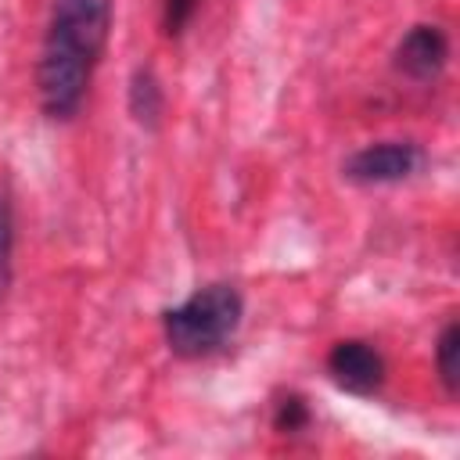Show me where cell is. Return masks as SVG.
Masks as SVG:
<instances>
[{
  "mask_svg": "<svg viewBox=\"0 0 460 460\" xmlns=\"http://www.w3.org/2000/svg\"><path fill=\"white\" fill-rule=\"evenodd\" d=\"M111 29V0H50V18L40 47L36 86L43 115L54 122L83 108L93 68Z\"/></svg>",
  "mask_w": 460,
  "mask_h": 460,
  "instance_id": "obj_1",
  "label": "cell"
},
{
  "mask_svg": "<svg viewBox=\"0 0 460 460\" xmlns=\"http://www.w3.org/2000/svg\"><path fill=\"white\" fill-rule=\"evenodd\" d=\"M244 320V298L234 284H205L162 313V334L172 356L205 359L234 341Z\"/></svg>",
  "mask_w": 460,
  "mask_h": 460,
  "instance_id": "obj_2",
  "label": "cell"
},
{
  "mask_svg": "<svg viewBox=\"0 0 460 460\" xmlns=\"http://www.w3.org/2000/svg\"><path fill=\"white\" fill-rule=\"evenodd\" d=\"M420 169V147L410 140H381V144H367L356 155L345 158L341 172L352 183L374 187V183H399L410 180Z\"/></svg>",
  "mask_w": 460,
  "mask_h": 460,
  "instance_id": "obj_3",
  "label": "cell"
},
{
  "mask_svg": "<svg viewBox=\"0 0 460 460\" xmlns=\"http://www.w3.org/2000/svg\"><path fill=\"white\" fill-rule=\"evenodd\" d=\"M327 374L338 388L352 392V395H370L381 388L385 381V359L370 341L359 338H345L331 349L327 356Z\"/></svg>",
  "mask_w": 460,
  "mask_h": 460,
  "instance_id": "obj_4",
  "label": "cell"
},
{
  "mask_svg": "<svg viewBox=\"0 0 460 460\" xmlns=\"http://www.w3.org/2000/svg\"><path fill=\"white\" fill-rule=\"evenodd\" d=\"M446 58H449V40L438 25H413L395 47V68L417 83L435 79L446 68Z\"/></svg>",
  "mask_w": 460,
  "mask_h": 460,
  "instance_id": "obj_5",
  "label": "cell"
},
{
  "mask_svg": "<svg viewBox=\"0 0 460 460\" xmlns=\"http://www.w3.org/2000/svg\"><path fill=\"white\" fill-rule=\"evenodd\" d=\"M162 108H165V93H162V83L151 68H137L133 79H129V115L155 129L158 119H162Z\"/></svg>",
  "mask_w": 460,
  "mask_h": 460,
  "instance_id": "obj_6",
  "label": "cell"
},
{
  "mask_svg": "<svg viewBox=\"0 0 460 460\" xmlns=\"http://www.w3.org/2000/svg\"><path fill=\"white\" fill-rule=\"evenodd\" d=\"M435 367H438V377H442L446 392L456 395V385H460V327H456V320H449L438 334Z\"/></svg>",
  "mask_w": 460,
  "mask_h": 460,
  "instance_id": "obj_7",
  "label": "cell"
},
{
  "mask_svg": "<svg viewBox=\"0 0 460 460\" xmlns=\"http://www.w3.org/2000/svg\"><path fill=\"white\" fill-rule=\"evenodd\" d=\"M11 255H14V223H11V205L0 194V298L11 288Z\"/></svg>",
  "mask_w": 460,
  "mask_h": 460,
  "instance_id": "obj_8",
  "label": "cell"
},
{
  "mask_svg": "<svg viewBox=\"0 0 460 460\" xmlns=\"http://www.w3.org/2000/svg\"><path fill=\"white\" fill-rule=\"evenodd\" d=\"M273 424H277V431H302V428L309 424L305 402H302L298 395L280 399V402H277V413H273Z\"/></svg>",
  "mask_w": 460,
  "mask_h": 460,
  "instance_id": "obj_9",
  "label": "cell"
},
{
  "mask_svg": "<svg viewBox=\"0 0 460 460\" xmlns=\"http://www.w3.org/2000/svg\"><path fill=\"white\" fill-rule=\"evenodd\" d=\"M194 11H198V0H165L162 4V25H165V32L169 36H180L187 29V22L194 18Z\"/></svg>",
  "mask_w": 460,
  "mask_h": 460,
  "instance_id": "obj_10",
  "label": "cell"
}]
</instances>
